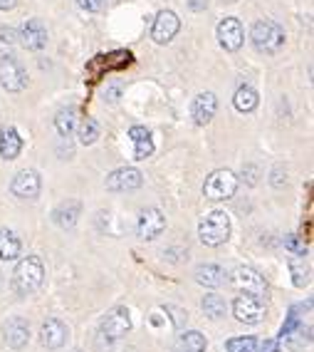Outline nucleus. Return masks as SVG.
<instances>
[{"instance_id": "16", "label": "nucleus", "mask_w": 314, "mask_h": 352, "mask_svg": "<svg viewBox=\"0 0 314 352\" xmlns=\"http://www.w3.org/2000/svg\"><path fill=\"white\" fill-rule=\"evenodd\" d=\"M20 38H23V45H25L27 50H43L45 45H47V30H45L40 20H27L25 25H23Z\"/></svg>"}, {"instance_id": "15", "label": "nucleus", "mask_w": 314, "mask_h": 352, "mask_svg": "<svg viewBox=\"0 0 314 352\" xmlns=\"http://www.w3.org/2000/svg\"><path fill=\"white\" fill-rule=\"evenodd\" d=\"M67 340V327L62 325L60 320H47L40 330V342L47 350H60Z\"/></svg>"}, {"instance_id": "8", "label": "nucleus", "mask_w": 314, "mask_h": 352, "mask_svg": "<svg viewBox=\"0 0 314 352\" xmlns=\"http://www.w3.org/2000/svg\"><path fill=\"white\" fill-rule=\"evenodd\" d=\"M164 228H166V219L158 208H144V211H141V216H138V226H136L141 239L154 241L156 236L164 233Z\"/></svg>"}, {"instance_id": "21", "label": "nucleus", "mask_w": 314, "mask_h": 352, "mask_svg": "<svg viewBox=\"0 0 314 352\" xmlns=\"http://www.w3.org/2000/svg\"><path fill=\"white\" fill-rule=\"evenodd\" d=\"M77 216H80V204L77 201H62L60 206L55 208V214H52V219H55V223L60 228H72L77 223Z\"/></svg>"}, {"instance_id": "30", "label": "nucleus", "mask_w": 314, "mask_h": 352, "mask_svg": "<svg viewBox=\"0 0 314 352\" xmlns=\"http://www.w3.org/2000/svg\"><path fill=\"white\" fill-rule=\"evenodd\" d=\"M285 243H287V248H289L292 253H295V256H304V245H302L300 241L295 239V236H289V239L285 241Z\"/></svg>"}, {"instance_id": "28", "label": "nucleus", "mask_w": 314, "mask_h": 352, "mask_svg": "<svg viewBox=\"0 0 314 352\" xmlns=\"http://www.w3.org/2000/svg\"><path fill=\"white\" fill-rule=\"evenodd\" d=\"M97 137H99V124L95 120H84L82 126H80V142L82 144H92Z\"/></svg>"}, {"instance_id": "4", "label": "nucleus", "mask_w": 314, "mask_h": 352, "mask_svg": "<svg viewBox=\"0 0 314 352\" xmlns=\"http://www.w3.org/2000/svg\"><path fill=\"white\" fill-rule=\"evenodd\" d=\"M235 189H238V176L228 169L213 171V174L206 179V186H203L206 196L213 199V201H226V199H230V196L235 194Z\"/></svg>"}, {"instance_id": "23", "label": "nucleus", "mask_w": 314, "mask_h": 352, "mask_svg": "<svg viewBox=\"0 0 314 352\" xmlns=\"http://www.w3.org/2000/svg\"><path fill=\"white\" fill-rule=\"evenodd\" d=\"M173 352H206V338H203L198 330H191V333H183L178 338Z\"/></svg>"}, {"instance_id": "18", "label": "nucleus", "mask_w": 314, "mask_h": 352, "mask_svg": "<svg viewBox=\"0 0 314 352\" xmlns=\"http://www.w3.org/2000/svg\"><path fill=\"white\" fill-rule=\"evenodd\" d=\"M134 142V159H149L151 151H154V142H151V134L146 126H132V132H129Z\"/></svg>"}, {"instance_id": "27", "label": "nucleus", "mask_w": 314, "mask_h": 352, "mask_svg": "<svg viewBox=\"0 0 314 352\" xmlns=\"http://www.w3.org/2000/svg\"><path fill=\"white\" fill-rule=\"evenodd\" d=\"M258 342L255 338H232L228 340V352H255Z\"/></svg>"}, {"instance_id": "11", "label": "nucleus", "mask_w": 314, "mask_h": 352, "mask_svg": "<svg viewBox=\"0 0 314 352\" xmlns=\"http://www.w3.org/2000/svg\"><path fill=\"white\" fill-rule=\"evenodd\" d=\"M132 330V318L124 308H117L101 320V335L109 340H119Z\"/></svg>"}, {"instance_id": "34", "label": "nucleus", "mask_w": 314, "mask_h": 352, "mask_svg": "<svg viewBox=\"0 0 314 352\" xmlns=\"http://www.w3.org/2000/svg\"><path fill=\"white\" fill-rule=\"evenodd\" d=\"M260 352H277V342H275V340H267V342H265L263 350H260Z\"/></svg>"}, {"instance_id": "6", "label": "nucleus", "mask_w": 314, "mask_h": 352, "mask_svg": "<svg viewBox=\"0 0 314 352\" xmlns=\"http://www.w3.org/2000/svg\"><path fill=\"white\" fill-rule=\"evenodd\" d=\"M27 85V72L15 57H0V87L8 92H20Z\"/></svg>"}, {"instance_id": "20", "label": "nucleus", "mask_w": 314, "mask_h": 352, "mask_svg": "<svg viewBox=\"0 0 314 352\" xmlns=\"http://www.w3.org/2000/svg\"><path fill=\"white\" fill-rule=\"evenodd\" d=\"M195 280L201 285H208V288H218V285L226 283V271L213 263L198 265V268H195Z\"/></svg>"}, {"instance_id": "31", "label": "nucleus", "mask_w": 314, "mask_h": 352, "mask_svg": "<svg viewBox=\"0 0 314 352\" xmlns=\"http://www.w3.org/2000/svg\"><path fill=\"white\" fill-rule=\"evenodd\" d=\"M166 310H169V313H173V322H176V327H181V325H183V318H181L183 313H181V310L173 308V305H169Z\"/></svg>"}, {"instance_id": "7", "label": "nucleus", "mask_w": 314, "mask_h": 352, "mask_svg": "<svg viewBox=\"0 0 314 352\" xmlns=\"http://www.w3.org/2000/svg\"><path fill=\"white\" fill-rule=\"evenodd\" d=\"M178 28H181V20H178L176 13H171V10H161L154 20V28H151V38L154 43L158 45H166L171 40L176 38Z\"/></svg>"}, {"instance_id": "12", "label": "nucleus", "mask_w": 314, "mask_h": 352, "mask_svg": "<svg viewBox=\"0 0 314 352\" xmlns=\"http://www.w3.org/2000/svg\"><path fill=\"white\" fill-rule=\"evenodd\" d=\"M144 184V176L138 169H132V166H126V169H117L107 176V189L109 191H134L138 189Z\"/></svg>"}, {"instance_id": "24", "label": "nucleus", "mask_w": 314, "mask_h": 352, "mask_svg": "<svg viewBox=\"0 0 314 352\" xmlns=\"http://www.w3.org/2000/svg\"><path fill=\"white\" fill-rule=\"evenodd\" d=\"M232 104H235L238 112H252V109L258 107V92L250 85H243V87H238L235 97H232Z\"/></svg>"}, {"instance_id": "10", "label": "nucleus", "mask_w": 314, "mask_h": 352, "mask_svg": "<svg viewBox=\"0 0 314 352\" xmlns=\"http://www.w3.org/2000/svg\"><path fill=\"white\" fill-rule=\"evenodd\" d=\"M232 285L243 293H252V296H263L267 285H265V278L260 276L258 271H252V268H235L232 271Z\"/></svg>"}, {"instance_id": "1", "label": "nucleus", "mask_w": 314, "mask_h": 352, "mask_svg": "<svg viewBox=\"0 0 314 352\" xmlns=\"http://www.w3.org/2000/svg\"><path fill=\"white\" fill-rule=\"evenodd\" d=\"M43 280H45L43 261L35 256L23 258L13 273V285L20 296H30V293H35V290L43 285Z\"/></svg>"}, {"instance_id": "2", "label": "nucleus", "mask_w": 314, "mask_h": 352, "mask_svg": "<svg viewBox=\"0 0 314 352\" xmlns=\"http://www.w3.org/2000/svg\"><path fill=\"white\" fill-rule=\"evenodd\" d=\"M252 45L258 47L260 52H265V55H275V52L282 50L285 45V30L277 23H272V20H258L255 25H252Z\"/></svg>"}, {"instance_id": "29", "label": "nucleus", "mask_w": 314, "mask_h": 352, "mask_svg": "<svg viewBox=\"0 0 314 352\" xmlns=\"http://www.w3.org/2000/svg\"><path fill=\"white\" fill-rule=\"evenodd\" d=\"M77 6L87 10V13H97L101 6H104V0H77Z\"/></svg>"}, {"instance_id": "19", "label": "nucleus", "mask_w": 314, "mask_h": 352, "mask_svg": "<svg viewBox=\"0 0 314 352\" xmlns=\"http://www.w3.org/2000/svg\"><path fill=\"white\" fill-rule=\"evenodd\" d=\"M23 149V142H20L15 126H3L0 129V157L3 159H15Z\"/></svg>"}, {"instance_id": "33", "label": "nucleus", "mask_w": 314, "mask_h": 352, "mask_svg": "<svg viewBox=\"0 0 314 352\" xmlns=\"http://www.w3.org/2000/svg\"><path fill=\"white\" fill-rule=\"evenodd\" d=\"M18 6V0H0V10H13Z\"/></svg>"}, {"instance_id": "22", "label": "nucleus", "mask_w": 314, "mask_h": 352, "mask_svg": "<svg viewBox=\"0 0 314 352\" xmlns=\"http://www.w3.org/2000/svg\"><path fill=\"white\" fill-rule=\"evenodd\" d=\"M20 256V239L10 228L0 231V258L3 261H15Z\"/></svg>"}, {"instance_id": "3", "label": "nucleus", "mask_w": 314, "mask_h": 352, "mask_svg": "<svg viewBox=\"0 0 314 352\" xmlns=\"http://www.w3.org/2000/svg\"><path fill=\"white\" fill-rule=\"evenodd\" d=\"M198 236L206 245H220L230 239V219L226 211H213L201 221Z\"/></svg>"}, {"instance_id": "25", "label": "nucleus", "mask_w": 314, "mask_h": 352, "mask_svg": "<svg viewBox=\"0 0 314 352\" xmlns=\"http://www.w3.org/2000/svg\"><path fill=\"white\" fill-rule=\"evenodd\" d=\"M55 126L60 137H72L77 126V109L75 107H67V109H60V114L55 117Z\"/></svg>"}, {"instance_id": "9", "label": "nucleus", "mask_w": 314, "mask_h": 352, "mask_svg": "<svg viewBox=\"0 0 314 352\" xmlns=\"http://www.w3.org/2000/svg\"><path fill=\"white\" fill-rule=\"evenodd\" d=\"M243 40H245V32H243L240 20H235V18L220 20V25H218V43H220V47H226L228 52H235L240 45H243Z\"/></svg>"}, {"instance_id": "13", "label": "nucleus", "mask_w": 314, "mask_h": 352, "mask_svg": "<svg viewBox=\"0 0 314 352\" xmlns=\"http://www.w3.org/2000/svg\"><path fill=\"white\" fill-rule=\"evenodd\" d=\"M13 194L18 199H35L40 194V176L38 171L32 169H23L18 176L13 179Z\"/></svg>"}, {"instance_id": "5", "label": "nucleus", "mask_w": 314, "mask_h": 352, "mask_svg": "<svg viewBox=\"0 0 314 352\" xmlns=\"http://www.w3.org/2000/svg\"><path fill=\"white\" fill-rule=\"evenodd\" d=\"M232 313L238 318L240 322H247V325H255L265 318L267 313V305L260 296H252V293H245V296H240L238 300L232 302Z\"/></svg>"}, {"instance_id": "17", "label": "nucleus", "mask_w": 314, "mask_h": 352, "mask_svg": "<svg viewBox=\"0 0 314 352\" xmlns=\"http://www.w3.org/2000/svg\"><path fill=\"white\" fill-rule=\"evenodd\" d=\"M27 335H30V330H27V322L23 320V318H13V320H8V325H5V342L10 347H15V350L25 347L27 345Z\"/></svg>"}, {"instance_id": "32", "label": "nucleus", "mask_w": 314, "mask_h": 352, "mask_svg": "<svg viewBox=\"0 0 314 352\" xmlns=\"http://www.w3.org/2000/svg\"><path fill=\"white\" fill-rule=\"evenodd\" d=\"M243 174H247V184H255L258 182V169H255V166H245V169H243Z\"/></svg>"}, {"instance_id": "26", "label": "nucleus", "mask_w": 314, "mask_h": 352, "mask_svg": "<svg viewBox=\"0 0 314 352\" xmlns=\"http://www.w3.org/2000/svg\"><path fill=\"white\" fill-rule=\"evenodd\" d=\"M226 300L220 296H206L203 298V313L210 318V320H218V318H223L226 315Z\"/></svg>"}, {"instance_id": "14", "label": "nucleus", "mask_w": 314, "mask_h": 352, "mask_svg": "<svg viewBox=\"0 0 314 352\" xmlns=\"http://www.w3.org/2000/svg\"><path fill=\"white\" fill-rule=\"evenodd\" d=\"M215 109H218V100H215L213 92H203L193 100L191 104V114H193V122L195 124H208V122L213 120Z\"/></svg>"}]
</instances>
